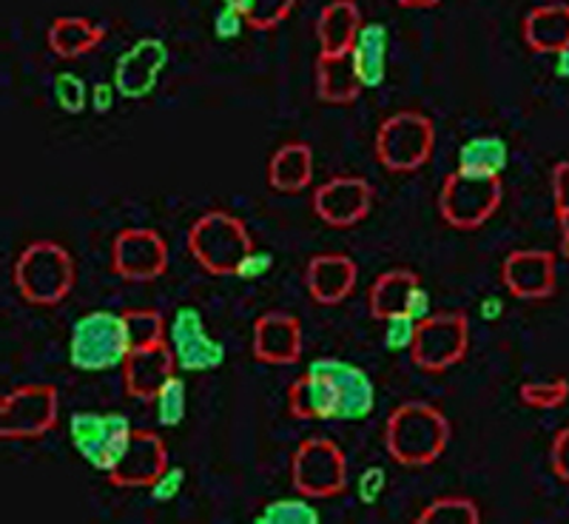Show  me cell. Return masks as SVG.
I'll list each match as a JSON object with an SVG mask.
<instances>
[{"label":"cell","mask_w":569,"mask_h":524,"mask_svg":"<svg viewBox=\"0 0 569 524\" xmlns=\"http://www.w3.org/2000/svg\"><path fill=\"white\" fill-rule=\"evenodd\" d=\"M109 91H114L111 89V86H94V89H91V103H98V111H106L109 109V100H106V95H109Z\"/></svg>","instance_id":"cell-46"},{"label":"cell","mask_w":569,"mask_h":524,"mask_svg":"<svg viewBox=\"0 0 569 524\" xmlns=\"http://www.w3.org/2000/svg\"><path fill=\"white\" fill-rule=\"evenodd\" d=\"M169 243L154 228H123L111 240V271L126 283H154L169 271Z\"/></svg>","instance_id":"cell-11"},{"label":"cell","mask_w":569,"mask_h":524,"mask_svg":"<svg viewBox=\"0 0 569 524\" xmlns=\"http://www.w3.org/2000/svg\"><path fill=\"white\" fill-rule=\"evenodd\" d=\"M419 524H481L479 505L467 496H441L416 516Z\"/></svg>","instance_id":"cell-31"},{"label":"cell","mask_w":569,"mask_h":524,"mask_svg":"<svg viewBox=\"0 0 569 524\" xmlns=\"http://www.w3.org/2000/svg\"><path fill=\"white\" fill-rule=\"evenodd\" d=\"M350 52H353L356 69H359V78H362L365 89H379L388 80L390 34L385 23H379V20L362 23Z\"/></svg>","instance_id":"cell-27"},{"label":"cell","mask_w":569,"mask_h":524,"mask_svg":"<svg viewBox=\"0 0 569 524\" xmlns=\"http://www.w3.org/2000/svg\"><path fill=\"white\" fill-rule=\"evenodd\" d=\"M166 43L154 38L140 40L137 46H131L123 58L117 60L114 69V86L123 98H146L151 89L157 86V75L166 66Z\"/></svg>","instance_id":"cell-20"},{"label":"cell","mask_w":569,"mask_h":524,"mask_svg":"<svg viewBox=\"0 0 569 524\" xmlns=\"http://www.w3.org/2000/svg\"><path fill=\"white\" fill-rule=\"evenodd\" d=\"M154 405V416L160 422V427H177L182 425L188 414V388L182 383V376H171L169 383L157 390V396L151 399Z\"/></svg>","instance_id":"cell-35"},{"label":"cell","mask_w":569,"mask_h":524,"mask_svg":"<svg viewBox=\"0 0 569 524\" xmlns=\"http://www.w3.org/2000/svg\"><path fill=\"white\" fill-rule=\"evenodd\" d=\"M436 149V126L433 120L421 111L405 109L382 120L376 131V162L393 175H413Z\"/></svg>","instance_id":"cell-6"},{"label":"cell","mask_w":569,"mask_h":524,"mask_svg":"<svg viewBox=\"0 0 569 524\" xmlns=\"http://www.w3.org/2000/svg\"><path fill=\"white\" fill-rule=\"evenodd\" d=\"M288 414L308 422L339 419V394L330 376L308 368L297 383L288 385Z\"/></svg>","instance_id":"cell-21"},{"label":"cell","mask_w":569,"mask_h":524,"mask_svg":"<svg viewBox=\"0 0 569 524\" xmlns=\"http://www.w3.org/2000/svg\"><path fill=\"white\" fill-rule=\"evenodd\" d=\"M385 471L382 467H370L368 473H365L362 476V482H359V498H362V502H376V498L382 496V491H385Z\"/></svg>","instance_id":"cell-43"},{"label":"cell","mask_w":569,"mask_h":524,"mask_svg":"<svg viewBox=\"0 0 569 524\" xmlns=\"http://www.w3.org/2000/svg\"><path fill=\"white\" fill-rule=\"evenodd\" d=\"M470 350V317L465 312L430 314L416 328L410 359L425 374H445Z\"/></svg>","instance_id":"cell-9"},{"label":"cell","mask_w":569,"mask_h":524,"mask_svg":"<svg viewBox=\"0 0 569 524\" xmlns=\"http://www.w3.org/2000/svg\"><path fill=\"white\" fill-rule=\"evenodd\" d=\"M134 427L126 414L74 411L69 416V439L80 459L98 473H111L129 447Z\"/></svg>","instance_id":"cell-8"},{"label":"cell","mask_w":569,"mask_h":524,"mask_svg":"<svg viewBox=\"0 0 569 524\" xmlns=\"http://www.w3.org/2000/svg\"><path fill=\"white\" fill-rule=\"evenodd\" d=\"M257 524H319V513L308 502V496L299 493V498H277L268 502L262 511L253 516Z\"/></svg>","instance_id":"cell-34"},{"label":"cell","mask_w":569,"mask_h":524,"mask_svg":"<svg viewBox=\"0 0 569 524\" xmlns=\"http://www.w3.org/2000/svg\"><path fill=\"white\" fill-rule=\"evenodd\" d=\"M313 78H317V98L328 106H353L359 100V95L365 91L359 69H356L353 52H319Z\"/></svg>","instance_id":"cell-22"},{"label":"cell","mask_w":569,"mask_h":524,"mask_svg":"<svg viewBox=\"0 0 569 524\" xmlns=\"http://www.w3.org/2000/svg\"><path fill=\"white\" fill-rule=\"evenodd\" d=\"M362 9L356 0H330L328 7L317 18V40L319 52L342 55L350 52L356 43V34L362 29Z\"/></svg>","instance_id":"cell-26"},{"label":"cell","mask_w":569,"mask_h":524,"mask_svg":"<svg viewBox=\"0 0 569 524\" xmlns=\"http://www.w3.org/2000/svg\"><path fill=\"white\" fill-rule=\"evenodd\" d=\"M311 368L330 376V383L339 394V422H362L376 408V388L370 383L368 370L359 365L339 359V356H319Z\"/></svg>","instance_id":"cell-17"},{"label":"cell","mask_w":569,"mask_h":524,"mask_svg":"<svg viewBox=\"0 0 569 524\" xmlns=\"http://www.w3.org/2000/svg\"><path fill=\"white\" fill-rule=\"evenodd\" d=\"M459 171L470 175H498L507 169V140L498 135H479L470 137L459 149Z\"/></svg>","instance_id":"cell-29"},{"label":"cell","mask_w":569,"mask_h":524,"mask_svg":"<svg viewBox=\"0 0 569 524\" xmlns=\"http://www.w3.org/2000/svg\"><path fill=\"white\" fill-rule=\"evenodd\" d=\"M518 399L521 405L532 411H558L567 405L569 399V383L563 376H552V379H530L518 388Z\"/></svg>","instance_id":"cell-33"},{"label":"cell","mask_w":569,"mask_h":524,"mask_svg":"<svg viewBox=\"0 0 569 524\" xmlns=\"http://www.w3.org/2000/svg\"><path fill=\"white\" fill-rule=\"evenodd\" d=\"M501 285L521 303H541L558 291V257L543 248H518L501 263Z\"/></svg>","instance_id":"cell-14"},{"label":"cell","mask_w":569,"mask_h":524,"mask_svg":"<svg viewBox=\"0 0 569 524\" xmlns=\"http://www.w3.org/2000/svg\"><path fill=\"white\" fill-rule=\"evenodd\" d=\"M222 7L246 14L248 29L253 32H271L291 18L297 0H222Z\"/></svg>","instance_id":"cell-30"},{"label":"cell","mask_w":569,"mask_h":524,"mask_svg":"<svg viewBox=\"0 0 569 524\" xmlns=\"http://www.w3.org/2000/svg\"><path fill=\"white\" fill-rule=\"evenodd\" d=\"M373 197L376 188L370 180L356 175H337L313 188L311 206L328 228H353L365 223L373 208Z\"/></svg>","instance_id":"cell-13"},{"label":"cell","mask_w":569,"mask_h":524,"mask_svg":"<svg viewBox=\"0 0 569 524\" xmlns=\"http://www.w3.org/2000/svg\"><path fill=\"white\" fill-rule=\"evenodd\" d=\"M419 285V274L410 271V268H390V271L379 274L368 291L370 317L385 323V319L396 317V314H405L408 312L410 294H413Z\"/></svg>","instance_id":"cell-28"},{"label":"cell","mask_w":569,"mask_h":524,"mask_svg":"<svg viewBox=\"0 0 569 524\" xmlns=\"http://www.w3.org/2000/svg\"><path fill=\"white\" fill-rule=\"evenodd\" d=\"M120 370H123L126 394L131 399L151 402L157 390L169 383L180 368H177L174 350H171L169 339H166V343L151 345V348H131Z\"/></svg>","instance_id":"cell-19"},{"label":"cell","mask_w":569,"mask_h":524,"mask_svg":"<svg viewBox=\"0 0 569 524\" xmlns=\"http://www.w3.org/2000/svg\"><path fill=\"white\" fill-rule=\"evenodd\" d=\"M169 467V447L157 431H134L129 447L123 451L114 471L106 473L111 487L117 491H142L151 487Z\"/></svg>","instance_id":"cell-15"},{"label":"cell","mask_w":569,"mask_h":524,"mask_svg":"<svg viewBox=\"0 0 569 524\" xmlns=\"http://www.w3.org/2000/svg\"><path fill=\"white\" fill-rule=\"evenodd\" d=\"M505 202V182L498 175L450 171L439 188L441 220L456 231H476L496 217Z\"/></svg>","instance_id":"cell-5"},{"label":"cell","mask_w":569,"mask_h":524,"mask_svg":"<svg viewBox=\"0 0 569 524\" xmlns=\"http://www.w3.org/2000/svg\"><path fill=\"white\" fill-rule=\"evenodd\" d=\"M410 317L416 319V323H421L425 317H430L433 314V308H430V291H427L425 285H419L413 294H410V303H408V312Z\"/></svg>","instance_id":"cell-44"},{"label":"cell","mask_w":569,"mask_h":524,"mask_svg":"<svg viewBox=\"0 0 569 524\" xmlns=\"http://www.w3.org/2000/svg\"><path fill=\"white\" fill-rule=\"evenodd\" d=\"M182 485H186V471L169 465L162 471L160 479L149 487V496L154 498V502H171V498H177V493L182 491Z\"/></svg>","instance_id":"cell-38"},{"label":"cell","mask_w":569,"mask_h":524,"mask_svg":"<svg viewBox=\"0 0 569 524\" xmlns=\"http://www.w3.org/2000/svg\"><path fill=\"white\" fill-rule=\"evenodd\" d=\"M356 283H359V266L348 254H317L305 266V288L313 303L325 308L345 303L356 291Z\"/></svg>","instance_id":"cell-18"},{"label":"cell","mask_w":569,"mask_h":524,"mask_svg":"<svg viewBox=\"0 0 569 524\" xmlns=\"http://www.w3.org/2000/svg\"><path fill=\"white\" fill-rule=\"evenodd\" d=\"M291 485L308 498H337L348 491V456L328 436H308L291 456Z\"/></svg>","instance_id":"cell-7"},{"label":"cell","mask_w":569,"mask_h":524,"mask_svg":"<svg viewBox=\"0 0 569 524\" xmlns=\"http://www.w3.org/2000/svg\"><path fill=\"white\" fill-rule=\"evenodd\" d=\"M302 319L288 312H268L253 323L251 354L262 365H297L302 359Z\"/></svg>","instance_id":"cell-16"},{"label":"cell","mask_w":569,"mask_h":524,"mask_svg":"<svg viewBox=\"0 0 569 524\" xmlns=\"http://www.w3.org/2000/svg\"><path fill=\"white\" fill-rule=\"evenodd\" d=\"M271 268H273L271 254L257 251V248H253V251L248 254L246 259H242V266H240V271H237V277H240V279H259V277H266Z\"/></svg>","instance_id":"cell-42"},{"label":"cell","mask_w":569,"mask_h":524,"mask_svg":"<svg viewBox=\"0 0 569 524\" xmlns=\"http://www.w3.org/2000/svg\"><path fill=\"white\" fill-rule=\"evenodd\" d=\"M401 9H413V12H421V9H433L439 7L441 0H396Z\"/></svg>","instance_id":"cell-47"},{"label":"cell","mask_w":569,"mask_h":524,"mask_svg":"<svg viewBox=\"0 0 569 524\" xmlns=\"http://www.w3.org/2000/svg\"><path fill=\"white\" fill-rule=\"evenodd\" d=\"M169 345L174 350L177 368L186 370V374L217 370L226 363V345L208 334L206 317L194 305H186L171 317Z\"/></svg>","instance_id":"cell-12"},{"label":"cell","mask_w":569,"mask_h":524,"mask_svg":"<svg viewBox=\"0 0 569 524\" xmlns=\"http://www.w3.org/2000/svg\"><path fill=\"white\" fill-rule=\"evenodd\" d=\"M126 328H129L131 348H151L169 339V319L154 308H129L123 312Z\"/></svg>","instance_id":"cell-32"},{"label":"cell","mask_w":569,"mask_h":524,"mask_svg":"<svg viewBox=\"0 0 569 524\" xmlns=\"http://www.w3.org/2000/svg\"><path fill=\"white\" fill-rule=\"evenodd\" d=\"M558 251L569 259V214H558Z\"/></svg>","instance_id":"cell-45"},{"label":"cell","mask_w":569,"mask_h":524,"mask_svg":"<svg viewBox=\"0 0 569 524\" xmlns=\"http://www.w3.org/2000/svg\"><path fill=\"white\" fill-rule=\"evenodd\" d=\"M251 231L231 211L213 208L200 214L188 228V251L211 277H237L242 259L253 251Z\"/></svg>","instance_id":"cell-3"},{"label":"cell","mask_w":569,"mask_h":524,"mask_svg":"<svg viewBox=\"0 0 569 524\" xmlns=\"http://www.w3.org/2000/svg\"><path fill=\"white\" fill-rule=\"evenodd\" d=\"M12 279L18 294L29 305L54 308L69 297L78 283V266L69 248L54 240H38L20 251Z\"/></svg>","instance_id":"cell-2"},{"label":"cell","mask_w":569,"mask_h":524,"mask_svg":"<svg viewBox=\"0 0 569 524\" xmlns=\"http://www.w3.org/2000/svg\"><path fill=\"white\" fill-rule=\"evenodd\" d=\"M552 206H556V217L558 214H569V160H561L552 166Z\"/></svg>","instance_id":"cell-41"},{"label":"cell","mask_w":569,"mask_h":524,"mask_svg":"<svg viewBox=\"0 0 569 524\" xmlns=\"http://www.w3.org/2000/svg\"><path fill=\"white\" fill-rule=\"evenodd\" d=\"M60 394L52 383H32L9 390L0 402V436L7 442L40 439L58 427Z\"/></svg>","instance_id":"cell-10"},{"label":"cell","mask_w":569,"mask_h":524,"mask_svg":"<svg viewBox=\"0 0 569 524\" xmlns=\"http://www.w3.org/2000/svg\"><path fill=\"white\" fill-rule=\"evenodd\" d=\"M453 439L450 419L430 402H405L385 425V447L401 467H427L445 456Z\"/></svg>","instance_id":"cell-1"},{"label":"cell","mask_w":569,"mask_h":524,"mask_svg":"<svg viewBox=\"0 0 569 524\" xmlns=\"http://www.w3.org/2000/svg\"><path fill=\"white\" fill-rule=\"evenodd\" d=\"M54 91H58L60 109L63 111L80 115V111L86 109V86L80 83V78H74V75H60Z\"/></svg>","instance_id":"cell-37"},{"label":"cell","mask_w":569,"mask_h":524,"mask_svg":"<svg viewBox=\"0 0 569 524\" xmlns=\"http://www.w3.org/2000/svg\"><path fill=\"white\" fill-rule=\"evenodd\" d=\"M313 182V149L311 142H282L268 160V186L277 195H302Z\"/></svg>","instance_id":"cell-24"},{"label":"cell","mask_w":569,"mask_h":524,"mask_svg":"<svg viewBox=\"0 0 569 524\" xmlns=\"http://www.w3.org/2000/svg\"><path fill=\"white\" fill-rule=\"evenodd\" d=\"M131 354V337L123 314L89 312L71 325L69 363L86 374L123 368Z\"/></svg>","instance_id":"cell-4"},{"label":"cell","mask_w":569,"mask_h":524,"mask_svg":"<svg viewBox=\"0 0 569 524\" xmlns=\"http://www.w3.org/2000/svg\"><path fill=\"white\" fill-rule=\"evenodd\" d=\"M106 40L103 23H94L80 14H60L52 20V27L46 32V46L49 52L60 60H80L91 55Z\"/></svg>","instance_id":"cell-25"},{"label":"cell","mask_w":569,"mask_h":524,"mask_svg":"<svg viewBox=\"0 0 569 524\" xmlns=\"http://www.w3.org/2000/svg\"><path fill=\"white\" fill-rule=\"evenodd\" d=\"M242 29H248V20H246V14L237 12V9L222 7L220 12L213 14V32H217V38L220 40L240 38Z\"/></svg>","instance_id":"cell-40"},{"label":"cell","mask_w":569,"mask_h":524,"mask_svg":"<svg viewBox=\"0 0 569 524\" xmlns=\"http://www.w3.org/2000/svg\"><path fill=\"white\" fill-rule=\"evenodd\" d=\"M521 38L536 55H561L569 49V3H543L530 9L521 23Z\"/></svg>","instance_id":"cell-23"},{"label":"cell","mask_w":569,"mask_h":524,"mask_svg":"<svg viewBox=\"0 0 569 524\" xmlns=\"http://www.w3.org/2000/svg\"><path fill=\"white\" fill-rule=\"evenodd\" d=\"M416 323L410 314H396V317L385 319V348L388 350H410L416 339Z\"/></svg>","instance_id":"cell-36"},{"label":"cell","mask_w":569,"mask_h":524,"mask_svg":"<svg viewBox=\"0 0 569 524\" xmlns=\"http://www.w3.org/2000/svg\"><path fill=\"white\" fill-rule=\"evenodd\" d=\"M550 467L552 473H556L558 482L569 485V427H561V431L552 436Z\"/></svg>","instance_id":"cell-39"}]
</instances>
